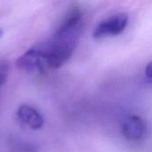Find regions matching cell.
Returning <instances> with one entry per match:
<instances>
[{
  "instance_id": "cell-1",
  "label": "cell",
  "mask_w": 152,
  "mask_h": 152,
  "mask_svg": "<svg viewBox=\"0 0 152 152\" xmlns=\"http://www.w3.org/2000/svg\"><path fill=\"white\" fill-rule=\"evenodd\" d=\"M83 24L82 11L77 6L72 7L48 39L34 45L18 58L17 68L26 72L38 73L61 68L72 56Z\"/></svg>"
},
{
  "instance_id": "cell-3",
  "label": "cell",
  "mask_w": 152,
  "mask_h": 152,
  "mask_svg": "<svg viewBox=\"0 0 152 152\" xmlns=\"http://www.w3.org/2000/svg\"><path fill=\"white\" fill-rule=\"evenodd\" d=\"M123 135L131 141L142 139L147 131L146 122L139 116H129L126 118L121 125Z\"/></svg>"
},
{
  "instance_id": "cell-8",
  "label": "cell",
  "mask_w": 152,
  "mask_h": 152,
  "mask_svg": "<svg viewBox=\"0 0 152 152\" xmlns=\"http://www.w3.org/2000/svg\"><path fill=\"white\" fill-rule=\"evenodd\" d=\"M2 36H3V31H2V30L0 29V37H1Z\"/></svg>"
},
{
  "instance_id": "cell-6",
  "label": "cell",
  "mask_w": 152,
  "mask_h": 152,
  "mask_svg": "<svg viewBox=\"0 0 152 152\" xmlns=\"http://www.w3.org/2000/svg\"><path fill=\"white\" fill-rule=\"evenodd\" d=\"M9 65L4 61H0V87L5 83L8 76Z\"/></svg>"
},
{
  "instance_id": "cell-2",
  "label": "cell",
  "mask_w": 152,
  "mask_h": 152,
  "mask_svg": "<svg viewBox=\"0 0 152 152\" xmlns=\"http://www.w3.org/2000/svg\"><path fill=\"white\" fill-rule=\"evenodd\" d=\"M128 16L126 13L114 14L100 22L93 32L95 38H102L110 36H117L123 32L127 26Z\"/></svg>"
},
{
  "instance_id": "cell-4",
  "label": "cell",
  "mask_w": 152,
  "mask_h": 152,
  "mask_svg": "<svg viewBox=\"0 0 152 152\" xmlns=\"http://www.w3.org/2000/svg\"><path fill=\"white\" fill-rule=\"evenodd\" d=\"M16 115L19 121L32 130H39L44 126L45 119L43 116L38 110L29 105H20Z\"/></svg>"
},
{
  "instance_id": "cell-5",
  "label": "cell",
  "mask_w": 152,
  "mask_h": 152,
  "mask_svg": "<svg viewBox=\"0 0 152 152\" xmlns=\"http://www.w3.org/2000/svg\"><path fill=\"white\" fill-rule=\"evenodd\" d=\"M10 152H37L34 145L21 140H12L11 142Z\"/></svg>"
},
{
  "instance_id": "cell-7",
  "label": "cell",
  "mask_w": 152,
  "mask_h": 152,
  "mask_svg": "<svg viewBox=\"0 0 152 152\" xmlns=\"http://www.w3.org/2000/svg\"><path fill=\"white\" fill-rule=\"evenodd\" d=\"M145 77L148 83L152 84V61L149 62L145 69Z\"/></svg>"
}]
</instances>
